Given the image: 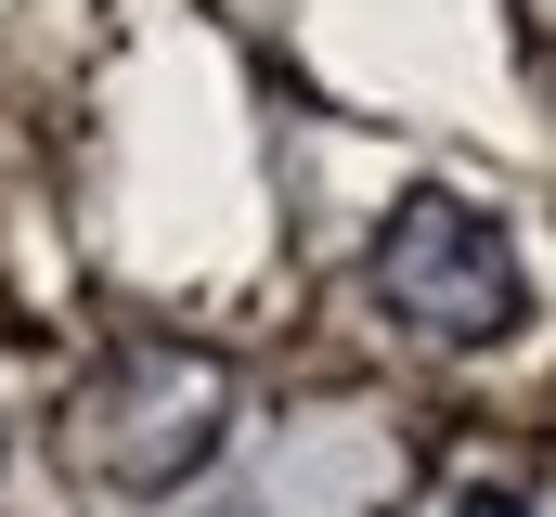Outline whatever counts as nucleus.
Listing matches in <instances>:
<instances>
[{"instance_id": "obj_2", "label": "nucleus", "mask_w": 556, "mask_h": 517, "mask_svg": "<svg viewBox=\"0 0 556 517\" xmlns=\"http://www.w3.org/2000/svg\"><path fill=\"white\" fill-rule=\"evenodd\" d=\"M376 298H389L415 337H440V350H505V337L531 324V285H518L505 220L466 207V194H402V207H389V234H376Z\"/></svg>"}, {"instance_id": "obj_1", "label": "nucleus", "mask_w": 556, "mask_h": 517, "mask_svg": "<svg viewBox=\"0 0 556 517\" xmlns=\"http://www.w3.org/2000/svg\"><path fill=\"white\" fill-rule=\"evenodd\" d=\"M233 427V363L181 337H117L91 388L65 401V466L104 492H181Z\"/></svg>"}, {"instance_id": "obj_3", "label": "nucleus", "mask_w": 556, "mask_h": 517, "mask_svg": "<svg viewBox=\"0 0 556 517\" xmlns=\"http://www.w3.org/2000/svg\"><path fill=\"white\" fill-rule=\"evenodd\" d=\"M453 517H544V505H531V492H492V479H479V492H466Z\"/></svg>"}]
</instances>
